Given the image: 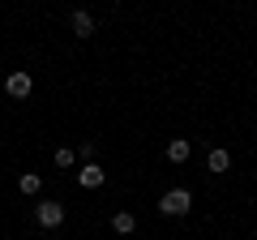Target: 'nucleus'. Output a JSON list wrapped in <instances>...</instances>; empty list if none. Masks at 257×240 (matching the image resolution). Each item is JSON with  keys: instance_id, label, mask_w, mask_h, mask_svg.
Masks as SVG:
<instances>
[{"instance_id": "obj_1", "label": "nucleus", "mask_w": 257, "mask_h": 240, "mask_svg": "<svg viewBox=\"0 0 257 240\" xmlns=\"http://www.w3.org/2000/svg\"><path fill=\"white\" fill-rule=\"evenodd\" d=\"M189 206H193L189 189H167V193H163V202H159V210L176 219V214H189Z\"/></svg>"}, {"instance_id": "obj_2", "label": "nucleus", "mask_w": 257, "mask_h": 240, "mask_svg": "<svg viewBox=\"0 0 257 240\" xmlns=\"http://www.w3.org/2000/svg\"><path fill=\"white\" fill-rule=\"evenodd\" d=\"M5 90H9L13 99H26V94L35 90V77H30L26 69H18V73H9V82H5Z\"/></svg>"}, {"instance_id": "obj_3", "label": "nucleus", "mask_w": 257, "mask_h": 240, "mask_svg": "<svg viewBox=\"0 0 257 240\" xmlns=\"http://www.w3.org/2000/svg\"><path fill=\"white\" fill-rule=\"evenodd\" d=\"M39 223H43V227H60V223H64V206L60 202H39Z\"/></svg>"}, {"instance_id": "obj_4", "label": "nucleus", "mask_w": 257, "mask_h": 240, "mask_svg": "<svg viewBox=\"0 0 257 240\" xmlns=\"http://www.w3.org/2000/svg\"><path fill=\"white\" fill-rule=\"evenodd\" d=\"M103 180H107V172H103L99 163H82V172H77V185L82 189H99Z\"/></svg>"}, {"instance_id": "obj_5", "label": "nucleus", "mask_w": 257, "mask_h": 240, "mask_svg": "<svg viewBox=\"0 0 257 240\" xmlns=\"http://www.w3.org/2000/svg\"><path fill=\"white\" fill-rule=\"evenodd\" d=\"M69 26H73V35H77V39H90V35H94V18H90L86 9H77L73 18H69Z\"/></svg>"}, {"instance_id": "obj_6", "label": "nucleus", "mask_w": 257, "mask_h": 240, "mask_svg": "<svg viewBox=\"0 0 257 240\" xmlns=\"http://www.w3.org/2000/svg\"><path fill=\"white\" fill-rule=\"evenodd\" d=\"M18 189H22L26 197H35L39 189H43V176H39V172H22V176H18Z\"/></svg>"}, {"instance_id": "obj_7", "label": "nucleus", "mask_w": 257, "mask_h": 240, "mask_svg": "<svg viewBox=\"0 0 257 240\" xmlns=\"http://www.w3.org/2000/svg\"><path fill=\"white\" fill-rule=\"evenodd\" d=\"M167 159H172V163H184V159H189V142L172 138V142H167Z\"/></svg>"}, {"instance_id": "obj_8", "label": "nucleus", "mask_w": 257, "mask_h": 240, "mask_svg": "<svg viewBox=\"0 0 257 240\" xmlns=\"http://www.w3.org/2000/svg\"><path fill=\"white\" fill-rule=\"evenodd\" d=\"M206 167H210V172H227V167H231V155H227V150H210Z\"/></svg>"}, {"instance_id": "obj_9", "label": "nucleus", "mask_w": 257, "mask_h": 240, "mask_svg": "<svg viewBox=\"0 0 257 240\" xmlns=\"http://www.w3.org/2000/svg\"><path fill=\"white\" fill-rule=\"evenodd\" d=\"M111 227H116V231H120V236H128V231L138 227V219H133V214H128V210H120V214H116V219H111Z\"/></svg>"}, {"instance_id": "obj_10", "label": "nucleus", "mask_w": 257, "mask_h": 240, "mask_svg": "<svg viewBox=\"0 0 257 240\" xmlns=\"http://www.w3.org/2000/svg\"><path fill=\"white\" fill-rule=\"evenodd\" d=\"M73 163H77V150H69V146L56 150V167H73Z\"/></svg>"}]
</instances>
